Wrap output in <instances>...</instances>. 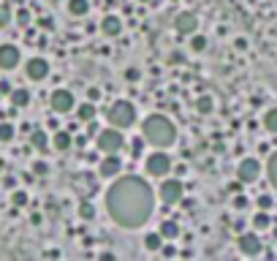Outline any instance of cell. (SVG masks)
Returning a JSON list of instances; mask_svg holds the SVG:
<instances>
[{"label":"cell","instance_id":"1","mask_svg":"<svg viewBox=\"0 0 277 261\" xmlns=\"http://www.w3.org/2000/svg\"><path fill=\"white\" fill-rule=\"evenodd\" d=\"M106 209L112 221L123 229H139L155 212L152 188L142 177H120L106 191Z\"/></svg>","mask_w":277,"mask_h":261},{"label":"cell","instance_id":"2","mask_svg":"<svg viewBox=\"0 0 277 261\" xmlns=\"http://www.w3.org/2000/svg\"><path fill=\"white\" fill-rule=\"evenodd\" d=\"M142 134H144V142H150L152 147H171L177 142V128L169 117L163 115H150L147 120L142 122Z\"/></svg>","mask_w":277,"mask_h":261},{"label":"cell","instance_id":"3","mask_svg":"<svg viewBox=\"0 0 277 261\" xmlns=\"http://www.w3.org/2000/svg\"><path fill=\"white\" fill-rule=\"evenodd\" d=\"M106 120H109V125L120 128V131H123V128H130L136 122V106L130 104V101H114L106 112Z\"/></svg>","mask_w":277,"mask_h":261},{"label":"cell","instance_id":"4","mask_svg":"<svg viewBox=\"0 0 277 261\" xmlns=\"http://www.w3.org/2000/svg\"><path fill=\"white\" fill-rule=\"evenodd\" d=\"M236 248H239L242 256H248V259H255V256L264 253V242H261L258 232H239V239H236Z\"/></svg>","mask_w":277,"mask_h":261},{"label":"cell","instance_id":"5","mask_svg":"<svg viewBox=\"0 0 277 261\" xmlns=\"http://www.w3.org/2000/svg\"><path fill=\"white\" fill-rule=\"evenodd\" d=\"M98 136V150L103 152V155H109V152H120L123 150V145H125V139H123V134H120V128H106V131H101V134H95Z\"/></svg>","mask_w":277,"mask_h":261},{"label":"cell","instance_id":"6","mask_svg":"<svg viewBox=\"0 0 277 261\" xmlns=\"http://www.w3.org/2000/svg\"><path fill=\"white\" fill-rule=\"evenodd\" d=\"M258 177H261V163L255 158H242L239 166H236V180L242 185H253V182H258Z\"/></svg>","mask_w":277,"mask_h":261},{"label":"cell","instance_id":"7","mask_svg":"<svg viewBox=\"0 0 277 261\" xmlns=\"http://www.w3.org/2000/svg\"><path fill=\"white\" fill-rule=\"evenodd\" d=\"M144 169H147L150 177H166V174L171 172V158L166 155V152H152V155H147V161H144Z\"/></svg>","mask_w":277,"mask_h":261},{"label":"cell","instance_id":"8","mask_svg":"<svg viewBox=\"0 0 277 261\" xmlns=\"http://www.w3.org/2000/svg\"><path fill=\"white\" fill-rule=\"evenodd\" d=\"M185 196V185L179 180H166L163 185H160V199H163L166 204H179Z\"/></svg>","mask_w":277,"mask_h":261},{"label":"cell","instance_id":"9","mask_svg":"<svg viewBox=\"0 0 277 261\" xmlns=\"http://www.w3.org/2000/svg\"><path fill=\"white\" fill-rule=\"evenodd\" d=\"M49 104H52L54 115H65V112L74 109V93H71V90H54Z\"/></svg>","mask_w":277,"mask_h":261},{"label":"cell","instance_id":"10","mask_svg":"<svg viewBox=\"0 0 277 261\" xmlns=\"http://www.w3.org/2000/svg\"><path fill=\"white\" fill-rule=\"evenodd\" d=\"M174 28H177V33H182V35H193L196 28H199V17H196L193 11H182V14H177V19H174Z\"/></svg>","mask_w":277,"mask_h":261},{"label":"cell","instance_id":"11","mask_svg":"<svg viewBox=\"0 0 277 261\" xmlns=\"http://www.w3.org/2000/svg\"><path fill=\"white\" fill-rule=\"evenodd\" d=\"M25 74H27V79L41 82V79H47V76H49V63H47L44 58H33V60H27V68H25Z\"/></svg>","mask_w":277,"mask_h":261},{"label":"cell","instance_id":"12","mask_svg":"<svg viewBox=\"0 0 277 261\" xmlns=\"http://www.w3.org/2000/svg\"><path fill=\"white\" fill-rule=\"evenodd\" d=\"M19 65V49L14 44H3L0 47V68L3 71H11Z\"/></svg>","mask_w":277,"mask_h":261},{"label":"cell","instance_id":"13","mask_svg":"<svg viewBox=\"0 0 277 261\" xmlns=\"http://www.w3.org/2000/svg\"><path fill=\"white\" fill-rule=\"evenodd\" d=\"M120 169H123V161L117 158V152H109V155L103 158V161H101L98 174H101V177H117Z\"/></svg>","mask_w":277,"mask_h":261},{"label":"cell","instance_id":"14","mask_svg":"<svg viewBox=\"0 0 277 261\" xmlns=\"http://www.w3.org/2000/svg\"><path fill=\"white\" fill-rule=\"evenodd\" d=\"M101 30H103V35H109V38H117V35L123 33V19L120 17H103L101 19Z\"/></svg>","mask_w":277,"mask_h":261},{"label":"cell","instance_id":"15","mask_svg":"<svg viewBox=\"0 0 277 261\" xmlns=\"http://www.w3.org/2000/svg\"><path fill=\"white\" fill-rule=\"evenodd\" d=\"M272 221H275V218H272L269 209H258V212L253 215V221H250V223H253V229L261 234V232H269V229H272Z\"/></svg>","mask_w":277,"mask_h":261},{"label":"cell","instance_id":"16","mask_svg":"<svg viewBox=\"0 0 277 261\" xmlns=\"http://www.w3.org/2000/svg\"><path fill=\"white\" fill-rule=\"evenodd\" d=\"M11 104L14 109H25V106L30 104V90H25V87H17V90H11Z\"/></svg>","mask_w":277,"mask_h":261},{"label":"cell","instance_id":"17","mask_svg":"<svg viewBox=\"0 0 277 261\" xmlns=\"http://www.w3.org/2000/svg\"><path fill=\"white\" fill-rule=\"evenodd\" d=\"M261 125H264L266 134H277V106H272V109L264 112V120H261Z\"/></svg>","mask_w":277,"mask_h":261},{"label":"cell","instance_id":"18","mask_svg":"<svg viewBox=\"0 0 277 261\" xmlns=\"http://www.w3.org/2000/svg\"><path fill=\"white\" fill-rule=\"evenodd\" d=\"M266 180H269V185L277 191V150L269 155V161H266Z\"/></svg>","mask_w":277,"mask_h":261},{"label":"cell","instance_id":"19","mask_svg":"<svg viewBox=\"0 0 277 261\" xmlns=\"http://www.w3.org/2000/svg\"><path fill=\"white\" fill-rule=\"evenodd\" d=\"M30 145L36 147L38 152H47V147H49V136L44 134V131H33V134H30Z\"/></svg>","mask_w":277,"mask_h":261},{"label":"cell","instance_id":"20","mask_svg":"<svg viewBox=\"0 0 277 261\" xmlns=\"http://www.w3.org/2000/svg\"><path fill=\"white\" fill-rule=\"evenodd\" d=\"M52 145H54V150L57 152H65L68 147H71V134H68V131H57Z\"/></svg>","mask_w":277,"mask_h":261},{"label":"cell","instance_id":"21","mask_svg":"<svg viewBox=\"0 0 277 261\" xmlns=\"http://www.w3.org/2000/svg\"><path fill=\"white\" fill-rule=\"evenodd\" d=\"M160 234H163V239H174V237H179V226H177V221H163L160 223Z\"/></svg>","mask_w":277,"mask_h":261},{"label":"cell","instance_id":"22","mask_svg":"<svg viewBox=\"0 0 277 261\" xmlns=\"http://www.w3.org/2000/svg\"><path fill=\"white\" fill-rule=\"evenodd\" d=\"M76 117H79L82 122H93V117H95V104H93V101H84V104L79 106Z\"/></svg>","mask_w":277,"mask_h":261},{"label":"cell","instance_id":"23","mask_svg":"<svg viewBox=\"0 0 277 261\" xmlns=\"http://www.w3.org/2000/svg\"><path fill=\"white\" fill-rule=\"evenodd\" d=\"M68 11H71L74 17H84V14L90 11V3L87 0H68Z\"/></svg>","mask_w":277,"mask_h":261},{"label":"cell","instance_id":"24","mask_svg":"<svg viewBox=\"0 0 277 261\" xmlns=\"http://www.w3.org/2000/svg\"><path fill=\"white\" fill-rule=\"evenodd\" d=\"M212 109H215V101L209 98V95H201V98H196V112H199V115H209Z\"/></svg>","mask_w":277,"mask_h":261},{"label":"cell","instance_id":"25","mask_svg":"<svg viewBox=\"0 0 277 261\" xmlns=\"http://www.w3.org/2000/svg\"><path fill=\"white\" fill-rule=\"evenodd\" d=\"M160 245H163V234H147V237H144V248H147V250H152V253H155V250H160Z\"/></svg>","mask_w":277,"mask_h":261},{"label":"cell","instance_id":"26","mask_svg":"<svg viewBox=\"0 0 277 261\" xmlns=\"http://www.w3.org/2000/svg\"><path fill=\"white\" fill-rule=\"evenodd\" d=\"M190 52H196V55H201L206 49V35H199V33H193V38H190Z\"/></svg>","mask_w":277,"mask_h":261},{"label":"cell","instance_id":"27","mask_svg":"<svg viewBox=\"0 0 277 261\" xmlns=\"http://www.w3.org/2000/svg\"><path fill=\"white\" fill-rule=\"evenodd\" d=\"M255 207H258V209H269V212H272V207H275V199H272L269 193H261V196L255 199Z\"/></svg>","mask_w":277,"mask_h":261},{"label":"cell","instance_id":"28","mask_svg":"<svg viewBox=\"0 0 277 261\" xmlns=\"http://www.w3.org/2000/svg\"><path fill=\"white\" fill-rule=\"evenodd\" d=\"M231 204H234V209H239V212H242V209H248V207H250V199L245 196V193H236V196L231 199Z\"/></svg>","mask_w":277,"mask_h":261},{"label":"cell","instance_id":"29","mask_svg":"<svg viewBox=\"0 0 277 261\" xmlns=\"http://www.w3.org/2000/svg\"><path fill=\"white\" fill-rule=\"evenodd\" d=\"M14 139V125L11 122H0V142H11Z\"/></svg>","mask_w":277,"mask_h":261},{"label":"cell","instance_id":"30","mask_svg":"<svg viewBox=\"0 0 277 261\" xmlns=\"http://www.w3.org/2000/svg\"><path fill=\"white\" fill-rule=\"evenodd\" d=\"M8 25H11V8L0 3V28H8Z\"/></svg>","mask_w":277,"mask_h":261},{"label":"cell","instance_id":"31","mask_svg":"<svg viewBox=\"0 0 277 261\" xmlns=\"http://www.w3.org/2000/svg\"><path fill=\"white\" fill-rule=\"evenodd\" d=\"M79 215H82V218H84V221H93V218H95V209H93V204H82V207H79Z\"/></svg>","mask_w":277,"mask_h":261},{"label":"cell","instance_id":"32","mask_svg":"<svg viewBox=\"0 0 277 261\" xmlns=\"http://www.w3.org/2000/svg\"><path fill=\"white\" fill-rule=\"evenodd\" d=\"M11 202L17 204V207H25V204H27V193H25V191H17V193L11 196Z\"/></svg>","mask_w":277,"mask_h":261},{"label":"cell","instance_id":"33","mask_svg":"<svg viewBox=\"0 0 277 261\" xmlns=\"http://www.w3.org/2000/svg\"><path fill=\"white\" fill-rule=\"evenodd\" d=\"M160 256H163V259H174L177 250H174V245H160Z\"/></svg>","mask_w":277,"mask_h":261},{"label":"cell","instance_id":"34","mask_svg":"<svg viewBox=\"0 0 277 261\" xmlns=\"http://www.w3.org/2000/svg\"><path fill=\"white\" fill-rule=\"evenodd\" d=\"M125 79H128V82H139V79H142V71H139V68H128V71H125Z\"/></svg>","mask_w":277,"mask_h":261},{"label":"cell","instance_id":"35","mask_svg":"<svg viewBox=\"0 0 277 261\" xmlns=\"http://www.w3.org/2000/svg\"><path fill=\"white\" fill-rule=\"evenodd\" d=\"M33 172H36V174H44V177H47V174H49V166H47L44 161H36V163H33Z\"/></svg>","mask_w":277,"mask_h":261},{"label":"cell","instance_id":"36","mask_svg":"<svg viewBox=\"0 0 277 261\" xmlns=\"http://www.w3.org/2000/svg\"><path fill=\"white\" fill-rule=\"evenodd\" d=\"M98 98H101V90H98V87H87V101H93V104H95Z\"/></svg>","mask_w":277,"mask_h":261},{"label":"cell","instance_id":"37","mask_svg":"<svg viewBox=\"0 0 277 261\" xmlns=\"http://www.w3.org/2000/svg\"><path fill=\"white\" fill-rule=\"evenodd\" d=\"M17 19H19V25H22V28H25V25H30V11H25V8H22V11L17 14Z\"/></svg>","mask_w":277,"mask_h":261},{"label":"cell","instance_id":"38","mask_svg":"<svg viewBox=\"0 0 277 261\" xmlns=\"http://www.w3.org/2000/svg\"><path fill=\"white\" fill-rule=\"evenodd\" d=\"M234 47L239 49V52H245V49H248V38H236V41H234Z\"/></svg>","mask_w":277,"mask_h":261},{"label":"cell","instance_id":"39","mask_svg":"<svg viewBox=\"0 0 277 261\" xmlns=\"http://www.w3.org/2000/svg\"><path fill=\"white\" fill-rule=\"evenodd\" d=\"M38 25H41V28H47V30H52V28H54V19H52V17H44Z\"/></svg>","mask_w":277,"mask_h":261},{"label":"cell","instance_id":"40","mask_svg":"<svg viewBox=\"0 0 277 261\" xmlns=\"http://www.w3.org/2000/svg\"><path fill=\"white\" fill-rule=\"evenodd\" d=\"M3 93H11V85H8V82H0V95Z\"/></svg>","mask_w":277,"mask_h":261},{"label":"cell","instance_id":"41","mask_svg":"<svg viewBox=\"0 0 277 261\" xmlns=\"http://www.w3.org/2000/svg\"><path fill=\"white\" fill-rule=\"evenodd\" d=\"M3 185H6V188H14V185H17V180H14V177H6V180H3Z\"/></svg>","mask_w":277,"mask_h":261},{"label":"cell","instance_id":"42","mask_svg":"<svg viewBox=\"0 0 277 261\" xmlns=\"http://www.w3.org/2000/svg\"><path fill=\"white\" fill-rule=\"evenodd\" d=\"M139 3H150V0H139Z\"/></svg>","mask_w":277,"mask_h":261},{"label":"cell","instance_id":"43","mask_svg":"<svg viewBox=\"0 0 277 261\" xmlns=\"http://www.w3.org/2000/svg\"><path fill=\"white\" fill-rule=\"evenodd\" d=\"M171 3H177V0H171Z\"/></svg>","mask_w":277,"mask_h":261}]
</instances>
